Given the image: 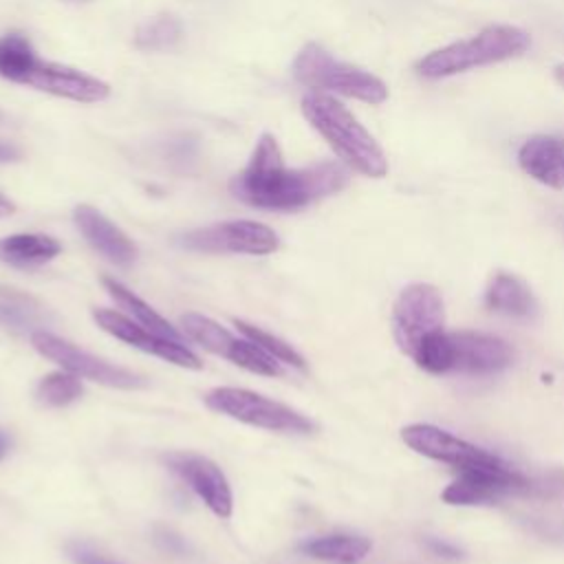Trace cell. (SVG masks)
Here are the masks:
<instances>
[{
    "label": "cell",
    "mask_w": 564,
    "mask_h": 564,
    "mask_svg": "<svg viewBox=\"0 0 564 564\" xmlns=\"http://www.w3.org/2000/svg\"><path fill=\"white\" fill-rule=\"evenodd\" d=\"M278 234L256 220H227L194 229L181 238V245L205 253H249L264 256L278 249Z\"/></svg>",
    "instance_id": "ba28073f"
},
{
    "label": "cell",
    "mask_w": 564,
    "mask_h": 564,
    "mask_svg": "<svg viewBox=\"0 0 564 564\" xmlns=\"http://www.w3.org/2000/svg\"><path fill=\"white\" fill-rule=\"evenodd\" d=\"M82 383L79 377L68 372V370H59V372H51L46 375L35 390V397L40 403L51 405V408H59V405H68L75 399L82 397Z\"/></svg>",
    "instance_id": "603a6c76"
},
{
    "label": "cell",
    "mask_w": 564,
    "mask_h": 564,
    "mask_svg": "<svg viewBox=\"0 0 564 564\" xmlns=\"http://www.w3.org/2000/svg\"><path fill=\"white\" fill-rule=\"evenodd\" d=\"M18 156H20V152H18L13 145H9V143H2V141H0V163L15 161Z\"/></svg>",
    "instance_id": "83f0119b"
},
{
    "label": "cell",
    "mask_w": 564,
    "mask_h": 564,
    "mask_svg": "<svg viewBox=\"0 0 564 564\" xmlns=\"http://www.w3.org/2000/svg\"><path fill=\"white\" fill-rule=\"evenodd\" d=\"M452 339V372L463 375H494L511 366V346L494 335L456 330L449 333Z\"/></svg>",
    "instance_id": "4fadbf2b"
},
{
    "label": "cell",
    "mask_w": 564,
    "mask_h": 564,
    "mask_svg": "<svg viewBox=\"0 0 564 564\" xmlns=\"http://www.w3.org/2000/svg\"><path fill=\"white\" fill-rule=\"evenodd\" d=\"M104 286H106L108 293L119 302V306L126 308V311L137 319V324H141L143 328H148L150 333H154V335H159V337H165V339L185 344L183 335H181L170 322H165L152 306H148L141 297H137V295H134L132 291H128L123 284H119V282L112 280V278H104Z\"/></svg>",
    "instance_id": "ffe728a7"
},
{
    "label": "cell",
    "mask_w": 564,
    "mask_h": 564,
    "mask_svg": "<svg viewBox=\"0 0 564 564\" xmlns=\"http://www.w3.org/2000/svg\"><path fill=\"white\" fill-rule=\"evenodd\" d=\"M31 344L33 348L48 357L51 361L59 364L64 370L77 375V377H84V379H90V381H97V383H104V386H110V388H141L145 386V381L121 368V366H112L86 350H79L77 346L68 344L66 339H59L46 330H35L31 335Z\"/></svg>",
    "instance_id": "9c48e42d"
},
{
    "label": "cell",
    "mask_w": 564,
    "mask_h": 564,
    "mask_svg": "<svg viewBox=\"0 0 564 564\" xmlns=\"http://www.w3.org/2000/svg\"><path fill=\"white\" fill-rule=\"evenodd\" d=\"M165 463L198 494V498L218 518L231 516V507H234L231 489L216 463H212L205 456L187 454V452H172L165 456Z\"/></svg>",
    "instance_id": "8fae6325"
},
{
    "label": "cell",
    "mask_w": 564,
    "mask_h": 564,
    "mask_svg": "<svg viewBox=\"0 0 564 564\" xmlns=\"http://www.w3.org/2000/svg\"><path fill=\"white\" fill-rule=\"evenodd\" d=\"M181 37V22L174 15H156L137 29L134 42L141 48H167Z\"/></svg>",
    "instance_id": "d4e9b609"
},
{
    "label": "cell",
    "mask_w": 564,
    "mask_h": 564,
    "mask_svg": "<svg viewBox=\"0 0 564 564\" xmlns=\"http://www.w3.org/2000/svg\"><path fill=\"white\" fill-rule=\"evenodd\" d=\"M15 212V205L0 192V216H9Z\"/></svg>",
    "instance_id": "f1b7e54d"
},
{
    "label": "cell",
    "mask_w": 564,
    "mask_h": 564,
    "mask_svg": "<svg viewBox=\"0 0 564 564\" xmlns=\"http://www.w3.org/2000/svg\"><path fill=\"white\" fill-rule=\"evenodd\" d=\"M59 242L44 234H15L0 240V260L13 267H35L59 253Z\"/></svg>",
    "instance_id": "ac0fdd59"
},
{
    "label": "cell",
    "mask_w": 564,
    "mask_h": 564,
    "mask_svg": "<svg viewBox=\"0 0 564 564\" xmlns=\"http://www.w3.org/2000/svg\"><path fill=\"white\" fill-rule=\"evenodd\" d=\"M227 359L234 361L236 366L256 372V375H264V377H278L282 372L280 361L269 355L264 348H260L258 344H253L251 339H234Z\"/></svg>",
    "instance_id": "cb8c5ba5"
},
{
    "label": "cell",
    "mask_w": 564,
    "mask_h": 564,
    "mask_svg": "<svg viewBox=\"0 0 564 564\" xmlns=\"http://www.w3.org/2000/svg\"><path fill=\"white\" fill-rule=\"evenodd\" d=\"M234 324L238 326V330L247 337V339H251L253 344H258L260 348H264L269 355H273L278 361H284V364H291V366H295V368H304L306 364H304V357L297 352V350H293L291 348V344H286L284 339H280V337H275V335H271V333H267V330H262V328H258V326H253V324H247V322H242V319H234Z\"/></svg>",
    "instance_id": "484cf974"
},
{
    "label": "cell",
    "mask_w": 564,
    "mask_h": 564,
    "mask_svg": "<svg viewBox=\"0 0 564 564\" xmlns=\"http://www.w3.org/2000/svg\"><path fill=\"white\" fill-rule=\"evenodd\" d=\"M70 2H88V0H70Z\"/></svg>",
    "instance_id": "d6a6232c"
},
{
    "label": "cell",
    "mask_w": 564,
    "mask_h": 564,
    "mask_svg": "<svg viewBox=\"0 0 564 564\" xmlns=\"http://www.w3.org/2000/svg\"><path fill=\"white\" fill-rule=\"evenodd\" d=\"M304 555H311L315 560H330L341 564L359 562L370 551V540L361 535H346V533H333L306 540L297 546Z\"/></svg>",
    "instance_id": "d6986e66"
},
{
    "label": "cell",
    "mask_w": 564,
    "mask_h": 564,
    "mask_svg": "<svg viewBox=\"0 0 564 564\" xmlns=\"http://www.w3.org/2000/svg\"><path fill=\"white\" fill-rule=\"evenodd\" d=\"M35 64L37 57L24 35L9 33L0 40V77L26 84V77L35 68Z\"/></svg>",
    "instance_id": "44dd1931"
},
{
    "label": "cell",
    "mask_w": 564,
    "mask_h": 564,
    "mask_svg": "<svg viewBox=\"0 0 564 564\" xmlns=\"http://www.w3.org/2000/svg\"><path fill=\"white\" fill-rule=\"evenodd\" d=\"M0 121H2V112H0Z\"/></svg>",
    "instance_id": "836d02e7"
},
{
    "label": "cell",
    "mask_w": 564,
    "mask_h": 564,
    "mask_svg": "<svg viewBox=\"0 0 564 564\" xmlns=\"http://www.w3.org/2000/svg\"><path fill=\"white\" fill-rule=\"evenodd\" d=\"M346 183L348 170L335 161L289 170L278 141L262 134L247 167L231 178L229 189L251 207L291 212L339 192Z\"/></svg>",
    "instance_id": "6da1fadb"
},
{
    "label": "cell",
    "mask_w": 564,
    "mask_h": 564,
    "mask_svg": "<svg viewBox=\"0 0 564 564\" xmlns=\"http://www.w3.org/2000/svg\"><path fill=\"white\" fill-rule=\"evenodd\" d=\"M438 553H447V557H458V551L456 549H452V546H447V544H443V542H430Z\"/></svg>",
    "instance_id": "f546056e"
},
{
    "label": "cell",
    "mask_w": 564,
    "mask_h": 564,
    "mask_svg": "<svg viewBox=\"0 0 564 564\" xmlns=\"http://www.w3.org/2000/svg\"><path fill=\"white\" fill-rule=\"evenodd\" d=\"M70 553H73V560H75L77 564H115V562L106 560L104 555H99V553H95V551H88V549H84V546H77V549H73Z\"/></svg>",
    "instance_id": "4316f807"
},
{
    "label": "cell",
    "mask_w": 564,
    "mask_h": 564,
    "mask_svg": "<svg viewBox=\"0 0 564 564\" xmlns=\"http://www.w3.org/2000/svg\"><path fill=\"white\" fill-rule=\"evenodd\" d=\"M26 84L37 90H44L64 99H73V101H84V104L101 101L110 93L108 84L93 75H86L64 64L42 62V59H37L35 68L26 77Z\"/></svg>",
    "instance_id": "5bb4252c"
},
{
    "label": "cell",
    "mask_w": 564,
    "mask_h": 564,
    "mask_svg": "<svg viewBox=\"0 0 564 564\" xmlns=\"http://www.w3.org/2000/svg\"><path fill=\"white\" fill-rule=\"evenodd\" d=\"M75 223L84 238L110 262L115 264H130L137 258L134 242L101 212L90 205H79L75 209Z\"/></svg>",
    "instance_id": "2e32d148"
},
{
    "label": "cell",
    "mask_w": 564,
    "mask_h": 564,
    "mask_svg": "<svg viewBox=\"0 0 564 564\" xmlns=\"http://www.w3.org/2000/svg\"><path fill=\"white\" fill-rule=\"evenodd\" d=\"M293 77L313 90L337 93L366 104H381L388 99V86L383 79L359 66L335 59L315 42L306 44L297 53L293 62Z\"/></svg>",
    "instance_id": "277c9868"
},
{
    "label": "cell",
    "mask_w": 564,
    "mask_h": 564,
    "mask_svg": "<svg viewBox=\"0 0 564 564\" xmlns=\"http://www.w3.org/2000/svg\"><path fill=\"white\" fill-rule=\"evenodd\" d=\"M445 306L441 291L425 282L408 284L392 306V335L403 355L410 359L419 346L434 333L443 330Z\"/></svg>",
    "instance_id": "8992f818"
},
{
    "label": "cell",
    "mask_w": 564,
    "mask_h": 564,
    "mask_svg": "<svg viewBox=\"0 0 564 564\" xmlns=\"http://www.w3.org/2000/svg\"><path fill=\"white\" fill-rule=\"evenodd\" d=\"M401 438L403 443L414 449L421 456H427L432 460H441L447 463L452 467L460 469H469V467H478V465H496L500 463L498 456L489 454L482 447H476L436 425L430 423H412L405 425L401 430Z\"/></svg>",
    "instance_id": "30bf717a"
},
{
    "label": "cell",
    "mask_w": 564,
    "mask_h": 564,
    "mask_svg": "<svg viewBox=\"0 0 564 564\" xmlns=\"http://www.w3.org/2000/svg\"><path fill=\"white\" fill-rule=\"evenodd\" d=\"M205 403L214 412L271 432L308 434L315 430V425L297 410L245 388H214L205 394Z\"/></svg>",
    "instance_id": "5b68a950"
},
{
    "label": "cell",
    "mask_w": 564,
    "mask_h": 564,
    "mask_svg": "<svg viewBox=\"0 0 564 564\" xmlns=\"http://www.w3.org/2000/svg\"><path fill=\"white\" fill-rule=\"evenodd\" d=\"M518 165L533 181L564 189V139L553 134H533L518 150Z\"/></svg>",
    "instance_id": "9a60e30c"
},
{
    "label": "cell",
    "mask_w": 564,
    "mask_h": 564,
    "mask_svg": "<svg viewBox=\"0 0 564 564\" xmlns=\"http://www.w3.org/2000/svg\"><path fill=\"white\" fill-rule=\"evenodd\" d=\"M302 112L346 167L370 178L388 174V159L381 145L339 99L311 90L302 97Z\"/></svg>",
    "instance_id": "7a4b0ae2"
},
{
    "label": "cell",
    "mask_w": 564,
    "mask_h": 564,
    "mask_svg": "<svg viewBox=\"0 0 564 564\" xmlns=\"http://www.w3.org/2000/svg\"><path fill=\"white\" fill-rule=\"evenodd\" d=\"M181 324L189 339H194L205 350L220 355V357H227V352L236 339L227 328H223L220 324H216L214 319H209L200 313H185L181 317Z\"/></svg>",
    "instance_id": "7402d4cb"
},
{
    "label": "cell",
    "mask_w": 564,
    "mask_h": 564,
    "mask_svg": "<svg viewBox=\"0 0 564 564\" xmlns=\"http://www.w3.org/2000/svg\"><path fill=\"white\" fill-rule=\"evenodd\" d=\"M95 319L97 324L115 335L117 339L134 346V348H141L143 352H150V355H156L170 364H176V366H183V368H194L198 370L203 364L200 359L185 346V344H178V341H172V339H165V337H159L154 333H150L148 328H143L141 324L123 317L121 313L117 311H108V308H95Z\"/></svg>",
    "instance_id": "7c38bea8"
},
{
    "label": "cell",
    "mask_w": 564,
    "mask_h": 564,
    "mask_svg": "<svg viewBox=\"0 0 564 564\" xmlns=\"http://www.w3.org/2000/svg\"><path fill=\"white\" fill-rule=\"evenodd\" d=\"M529 46L531 37L520 26L491 24L471 37L452 42L443 48L427 53L416 62V73L425 79H443L478 66L513 59L527 53Z\"/></svg>",
    "instance_id": "3957f363"
},
{
    "label": "cell",
    "mask_w": 564,
    "mask_h": 564,
    "mask_svg": "<svg viewBox=\"0 0 564 564\" xmlns=\"http://www.w3.org/2000/svg\"><path fill=\"white\" fill-rule=\"evenodd\" d=\"M553 77H555V82L564 88V62H562V64H557V66L553 68Z\"/></svg>",
    "instance_id": "4dcf8cb0"
},
{
    "label": "cell",
    "mask_w": 564,
    "mask_h": 564,
    "mask_svg": "<svg viewBox=\"0 0 564 564\" xmlns=\"http://www.w3.org/2000/svg\"><path fill=\"white\" fill-rule=\"evenodd\" d=\"M529 491H533V482L500 460L496 465H478V467L460 469L458 478L443 489L441 498L447 505L474 507V505H494L505 496L529 494Z\"/></svg>",
    "instance_id": "52a82bcc"
},
{
    "label": "cell",
    "mask_w": 564,
    "mask_h": 564,
    "mask_svg": "<svg viewBox=\"0 0 564 564\" xmlns=\"http://www.w3.org/2000/svg\"><path fill=\"white\" fill-rule=\"evenodd\" d=\"M9 449V438H7V434H2L0 432V458L4 456V452Z\"/></svg>",
    "instance_id": "1f68e13d"
},
{
    "label": "cell",
    "mask_w": 564,
    "mask_h": 564,
    "mask_svg": "<svg viewBox=\"0 0 564 564\" xmlns=\"http://www.w3.org/2000/svg\"><path fill=\"white\" fill-rule=\"evenodd\" d=\"M485 304L489 311L509 317H533L535 300L531 289L513 273H496L485 291Z\"/></svg>",
    "instance_id": "e0dca14e"
}]
</instances>
